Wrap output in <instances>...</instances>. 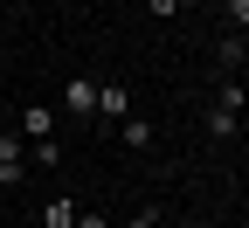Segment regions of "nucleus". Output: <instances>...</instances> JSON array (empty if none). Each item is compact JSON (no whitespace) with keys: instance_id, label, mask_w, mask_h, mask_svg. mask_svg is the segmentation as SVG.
<instances>
[{"instance_id":"9d476101","label":"nucleus","mask_w":249,"mask_h":228,"mask_svg":"<svg viewBox=\"0 0 249 228\" xmlns=\"http://www.w3.org/2000/svg\"><path fill=\"white\" fill-rule=\"evenodd\" d=\"M222 21H229V35H249V0H222Z\"/></svg>"},{"instance_id":"2eb2a0df","label":"nucleus","mask_w":249,"mask_h":228,"mask_svg":"<svg viewBox=\"0 0 249 228\" xmlns=\"http://www.w3.org/2000/svg\"><path fill=\"white\" fill-rule=\"evenodd\" d=\"M187 7H201V0H173V14H187Z\"/></svg>"},{"instance_id":"f8f14e48","label":"nucleus","mask_w":249,"mask_h":228,"mask_svg":"<svg viewBox=\"0 0 249 228\" xmlns=\"http://www.w3.org/2000/svg\"><path fill=\"white\" fill-rule=\"evenodd\" d=\"M76 228H111V221H104V208H76Z\"/></svg>"},{"instance_id":"6e6552de","label":"nucleus","mask_w":249,"mask_h":228,"mask_svg":"<svg viewBox=\"0 0 249 228\" xmlns=\"http://www.w3.org/2000/svg\"><path fill=\"white\" fill-rule=\"evenodd\" d=\"M42 228H76V201H49L42 208Z\"/></svg>"},{"instance_id":"ddd939ff","label":"nucleus","mask_w":249,"mask_h":228,"mask_svg":"<svg viewBox=\"0 0 249 228\" xmlns=\"http://www.w3.org/2000/svg\"><path fill=\"white\" fill-rule=\"evenodd\" d=\"M124 228H160V208H139L132 221H124Z\"/></svg>"},{"instance_id":"20e7f679","label":"nucleus","mask_w":249,"mask_h":228,"mask_svg":"<svg viewBox=\"0 0 249 228\" xmlns=\"http://www.w3.org/2000/svg\"><path fill=\"white\" fill-rule=\"evenodd\" d=\"M97 118H132V90H124V83H97Z\"/></svg>"},{"instance_id":"9b49d317","label":"nucleus","mask_w":249,"mask_h":228,"mask_svg":"<svg viewBox=\"0 0 249 228\" xmlns=\"http://www.w3.org/2000/svg\"><path fill=\"white\" fill-rule=\"evenodd\" d=\"M214 104H222V111H235V118H242V104H249V90H242L235 76H222V97H214Z\"/></svg>"},{"instance_id":"423d86ee","label":"nucleus","mask_w":249,"mask_h":228,"mask_svg":"<svg viewBox=\"0 0 249 228\" xmlns=\"http://www.w3.org/2000/svg\"><path fill=\"white\" fill-rule=\"evenodd\" d=\"M235 132H242V118L222 111V104H208V139H235Z\"/></svg>"},{"instance_id":"0eeeda50","label":"nucleus","mask_w":249,"mask_h":228,"mask_svg":"<svg viewBox=\"0 0 249 228\" xmlns=\"http://www.w3.org/2000/svg\"><path fill=\"white\" fill-rule=\"evenodd\" d=\"M118 132H124V145H132V152H152V118H124Z\"/></svg>"},{"instance_id":"39448f33","label":"nucleus","mask_w":249,"mask_h":228,"mask_svg":"<svg viewBox=\"0 0 249 228\" xmlns=\"http://www.w3.org/2000/svg\"><path fill=\"white\" fill-rule=\"evenodd\" d=\"M242 62H249V35H222V42H214V70H222V76H235Z\"/></svg>"},{"instance_id":"f257e3e1","label":"nucleus","mask_w":249,"mask_h":228,"mask_svg":"<svg viewBox=\"0 0 249 228\" xmlns=\"http://www.w3.org/2000/svg\"><path fill=\"white\" fill-rule=\"evenodd\" d=\"M21 180H28V139L0 132V187H21Z\"/></svg>"},{"instance_id":"7ed1b4c3","label":"nucleus","mask_w":249,"mask_h":228,"mask_svg":"<svg viewBox=\"0 0 249 228\" xmlns=\"http://www.w3.org/2000/svg\"><path fill=\"white\" fill-rule=\"evenodd\" d=\"M14 118H21L14 132H21L28 145H42V139H55V111H49V104H28V111H14Z\"/></svg>"},{"instance_id":"f03ea898","label":"nucleus","mask_w":249,"mask_h":228,"mask_svg":"<svg viewBox=\"0 0 249 228\" xmlns=\"http://www.w3.org/2000/svg\"><path fill=\"white\" fill-rule=\"evenodd\" d=\"M62 111L70 118H97V76H70L62 83Z\"/></svg>"},{"instance_id":"4468645a","label":"nucleus","mask_w":249,"mask_h":228,"mask_svg":"<svg viewBox=\"0 0 249 228\" xmlns=\"http://www.w3.org/2000/svg\"><path fill=\"white\" fill-rule=\"evenodd\" d=\"M145 7H152V14H160V21H173V0H145Z\"/></svg>"},{"instance_id":"1a4fd4ad","label":"nucleus","mask_w":249,"mask_h":228,"mask_svg":"<svg viewBox=\"0 0 249 228\" xmlns=\"http://www.w3.org/2000/svg\"><path fill=\"white\" fill-rule=\"evenodd\" d=\"M28 166H42V173H49V166H62V145H55V139H42V145H28Z\"/></svg>"}]
</instances>
